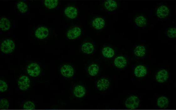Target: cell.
Wrapping results in <instances>:
<instances>
[{
	"mask_svg": "<svg viewBox=\"0 0 176 110\" xmlns=\"http://www.w3.org/2000/svg\"><path fill=\"white\" fill-rule=\"evenodd\" d=\"M15 47V45L14 41L10 39H7L1 43V50L5 54H9L13 51Z\"/></svg>",
	"mask_w": 176,
	"mask_h": 110,
	"instance_id": "obj_1",
	"label": "cell"
},
{
	"mask_svg": "<svg viewBox=\"0 0 176 110\" xmlns=\"http://www.w3.org/2000/svg\"><path fill=\"white\" fill-rule=\"evenodd\" d=\"M140 102L139 98L137 96H131L126 99L125 105L129 109H135L139 107Z\"/></svg>",
	"mask_w": 176,
	"mask_h": 110,
	"instance_id": "obj_2",
	"label": "cell"
},
{
	"mask_svg": "<svg viewBox=\"0 0 176 110\" xmlns=\"http://www.w3.org/2000/svg\"><path fill=\"white\" fill-rule=\"evenodd\" d=\"M28 73L30 76L36 77L40 74L41 69L40 66L37 63H33L30 64L27 67Z\"/></svg>",
	"mask_w": 176,
	"mask_h": 110,
	"instance_id": "obj_3",
	"label": "cell"
},
{
	"mask_svg": "<svg viewBox=\"0 0 176 110\" xmlns=\"http://www.w3.org/2000/svg\"><path fill=\"white\" fill-rule=\"evenodd\" d=\"M30 81L27 76L23 75L19 78L18 81V85L21 90L26 91L29 87Z\"/></svg>",
	"mask_w": 176,
	"mask_h": 110,
	"instance_id": "obj_4",
	"label": "cell"
},
{
	"mask_svg": "<svg viewBox=\"0 0 176 110\" xmlns=\"http://www.w3.org/2000/svg\"><path fill=\"white\" fill-rule=\"evenodd\" d=\"M61 73L62 76L69 78L74 75V70L72 66L69 65H65L61 68Z\"/></svg>",
	"mask_w": 176,
	"mask_h": 110,
	"instance_id": "obj_5",
	"label": "cell"
},
{
	"mask_svg": "<svg viewBox=\"0 0 176 110\" xmlns=\"http://www.w3.org/2000/svg\"><path fill=\"white\" fill-rule=\"evenodd\" d=\"M81 30L78 27H75L71 28L68 31L67 37L70 40H73L77 39L81 35Z\"/></svg>",
	"mask_w": 176,
	"mask_h": 110,
	"instance_id": "obj_6",
	"label": "cell"
},
{
	"mask_svg": "<svg viewBox=\"0 0 176 110\" xmlns=\"http://www.w3.org/2000/svg\"><path fill=\"white\" fill-rule=\"evenodd\" d=\"M49 34V30L47 28L44 27H39L36 30L35 35L38 39H43L46 38Z\"/></svg>",
	"mask_w": 176,
	"mask_h": 110,
	"instance_id": "obj_7",
	"label": "cell"
},
{
	"mask_svg": "<svg viewBox=\"0 0 176 110\" xmlns=\"http://www.w3.org/2000/svg\"><path fill=\"white\" fill-rule=\"evenodd\" d=\"M169 14V9L165 5H161L158 7L157 10V15L158 18H165Z\"/></svg>",
	"mask_w": 176,
	"mask_h": 110,
	"instance_id": "obj_8",
	"label": "cell"
},
{
	"mask_svg": "<svg viewBox=\"0 0 176 110\" xmlns=\"http://www.w3.org/2000/svg\"><path fill=\"white\" fill-rule=\"evenodd\" d=\"M168 71L165 69H162L160 70L157 73L156 79L157 81L163 83L165 82L168 79Z\"/></svg>",
	"mask_w": 176,
	"mask_h": 110,
	"instance_id": "obj_9",
	"label": "cell"
},
{
	"mask_svg": "<svg viewBox=\"0 0 176 110\" xmlns=\"http://www.w3.org/2000/svg\"><path fill=\"white\" fill-rule=\"evenodd\" d=\"M65 14L68 18L74 19L77 16V10L75 7H68L65 10Z\"/></svg>",
	"mask_w": 176,
	"mask_h": 110,
	"instance_id": "obj_10",
	"label": "cell"
},
{
	"mask_svg": "<svg viewBox=\"0 0 176 110\" xmlns=\"http://www.w3.org/2000/svg\"><path fill=\"white\" fill-rule=\"evenodd\" d=\"M110 85V82L108 80L102 78L99 80L97 82V88L100 91H104L107 89Z\"/></svg>",
	"mask_w": 176,
	"mask_h": 110,
	"instance_id": "obj_11",
	"label": "cell"
},
{
	"mask_svg": "<svg viewBox=\"0 0 176 110\" xmlns=\"http://www.w3.org/2000/svg\"><path fill=\"white\" fill-rule=\"evenodd\" d=\"M92 25L93 27L96 29H101L105 25V21L103 18L97 17L93 21Z\"/></svg>",
	"mask_w": 176,
	"mask_h": 110,
	"instance_id": "obj_12",
	"label": "cell"
},
{
	"mask_svg": "<svg viewBox=\"0 0 176 110\" xmlns=\"http://www.w3.org/2000/svg\"><path fill=\"white\" fill-rule=\"evenodd\" d=\"M134 73L135 76L137 77H143L147 74L146 68L143 65L136 66L135 68Z\"/></svg>",
	"mask_w": 176,
	"mask_h": 110,
	"instance_id": "obj_13",
	"label": "cell"
},
{
	"mask_svg": "<svg viewBox=\"0 0 176 110\" xmlns=\"http://www.w3.org/2000/svg\"><path fill=\"white\" fill-rule=\"evenodd\" d=\"M74 94L77 98H82L85 96L86 89L84 87L81 85H77L75 87L74 89Z\"/></svg>",
	"mask_w": 176,
	"mask_h": 110,
	"instance_id": "obj_14",
	"label": "cell"
},
{
	"mask_svg": "<svg viewBox=\"0 0 176 110\" xmlns=\"http://www.w3.org/2000/svg\"><path fill=\"white\" fill-rule=\"evenodd\" d=\"M127 61L124 57L122 56H118L114 61L115 65L119 69H122L126 66Z\"/></svg>",
	"mask_w": 176,
	"mask_h": 110,
	"instance_id": "obj_15",
	"label": "cell"
},
{
	"mask_svg": "<svg viewBox=\"0 0 176 110\" xmlns=\"http://www.w3.org/2000/svg\"><path fill=\"white\" fill-rule=\"evenodd\" d=\"M11 27V23L9 20L5 17H3L0 20V28L3 31H7Z\"/></svg>",
	"mask_w": 176,
	"mask_h": 110,
	"instance_id": "obj_16",
	"label": "cell"
},
{
	"mask_svg": "<svg viewBox=\"0 0 176 110\" xmlns=\"http://www.w3.org/2000/svg\"><path fill=\"white\" fill-rule=\"evenodd\" d=\"M157 105L160 108H165L168 106L169 101L168 98L165 96L160 97L157 101Z\"/></svg>",
	"mask_w": 176,
	"mask_h": 110,
	"instance_id": "obj_17",
	"label": "cell"
},
{
	"mask_svg": "<svg viewBox=\"0 0 176 110\" xmlns=\"http://www.w3.org/2000/svg\"><path fill=\"white\" fill-rule=\"evenodd\" d=\"M81 49L83 53L87 54H91L93 52L94 47L91 43L86 42L83 45Z\"/></svg>",
	"mask_w": 176,
	"mask_h": 110,
	"instance_id": "obj_18",
	"label": "cell"
},
{
	"mask_svg": "<svg viewBox=\"0 0 176 110\" xmlns=\"http://www.w3.org/2000/svg\"><path fill=\"white\" fill-rule=\"evenodd\" d=\"M104 7L108 11H112L117 8L118 5L116 1L109 0L106 1L104 3Z\"/></svg>",
	"mask_w": 176,
	"mask_h": 110,
	"instance_id": "obj_19",
	"label": "cell"
},
{
	"mask_svg": "<svg viewBox=\"0 0 176 110\" xmlns=\"http://www.w3.org/2000/svg\"><path fill=\"white\" fill-rule=\"evenodd\" d=\"M135 24L139 27H144L147 24V21L146 18L143 16H139L135 20Z\"/></svg>",
	"mask_w": 176,
	"mask_h": 110,
	"instance_id": "obj_20",
	"label": "cell"
},
{
	"mask_svg": "<svg viewBox=\"0 0 176 110\" xmlns=\"http://www.w3.org/2000/svg\"><path fill=\"white\" fill-rule=\"evenodd\" d=\"M103 55L106 58H110L114 55L115 52L113 49L109 47H105L102 50Z\"/></svg>",
	"mask_w": 176,
	"mask_h": 110,
	"instance_id": "obj_21",
	"label": "cell"
},
{
	"mask_svg": "<svg viewBox=\"0 0 176 110\" xmlns=\"http://www.w3.org/2000/svg\"><path fill=\"white\" fill-rule=\"evenodd\" d=\"M59 1L57 0H46L44 2V5L49 9H53L57 6Z\"/></svg>",
	"mask_w": 176,
	"mask_h": 110,
	"instance_id": "obj_22",
	"label": "cell"
},
{
	"mask_svg": "<svg viewBox=\"0 0 176 110\" xmlns=\"http://www.w3.org/2000/svg\"><path fill=\"white\" fill-rule=\"evenodd\" d=\"M88 73L92 76H96L99 73V67L97 65L93 64L88 68Z\"/></svg>",
	"mask_w": 176,
	"mask_h": 110,
	"instance_id": "obj_23",
	"label": "cell"
},
{
	"mask_svg": "<svg viewBox=\"0 0 176 110\" xmlns=\"http://www.w3.org/2000/svg\"><path fill=\"white\" fill-rule=\"evenodd\" d=\"M135 54L136 55L142 57L145 55L146 53V49L144 46L139 45L135 48L134 50Z\"/></svg>",
	"mask_w": 176,
	"mask_h": 110,
	"instance_id": "obj_24",
	"label": "cell"
},
{
	"mask_svg": "<svg viewBox=\"0 0 176 110\" xmlns=\"http://www.w3.org/2000/svg\"><path fill=\"white\" fill-rule=\"evenodd\" d=\"M17 7L19 11L22 13L27 12L28 9V7L27 4L23 1H19L17 4Z\"/></svg>",
	"mask_w": 176,
	"mask_h": 110,
	"instance_id": "obj_25",
	"label": "cell"
},
{
	"mask_svg": "<svg viewBox=\"0 0 176 110\" xmlns=\"http://www.w3.org/2000/svg\"><path fill=\"white\" fill-rule=\"evenodd\" d=\"M23 108L26 110H33L35 108V105L31 101H27L23 106Z\"/></svg>",
	"mask_w": 176,
	"mask_h": 110,
	"instance_id": "obj_26",
	"label": "cell"
},
{
	"mask_svg": "<svg viewBox=\"0 0 176 110\" xmlns=\"http://www.w3.org/2000/svg\"><path fill=\"white\" fill-rule=\"evenodd\" d=\"M167 36L171 38H174L176 37V29L174 27L168 29L167 32Z\"/></svg>",
	"mask_w": 176,
	"mask_h": 110,
	"instance_id": "obj_27",
	"label": "cell"
},
{
	"mask_svg": "<svg viewBox=\"0 0 176 110\" xmlns=\"http://www.w3.org/2000/svg\"><path fill=\"white\" fill-rule=\"evenodd\" d=\"M1 109H8L9 107V102L7 100L2 99L0 101Z\"/></svg>",
	"mask_w": 176,
	"mask_h": 110,
	"instance_id": "obj_28",
	"label": "cell"
},
{
	"mask_svg": "<svg viewBox=\"0 0 176 110\" xmlns=\"http://www.w3.org/2000/svg\"><path fill=\"white\" fill-rule=\"evenodd\" d=\"M8 89V85L6 82L3 81H0V91L4 92H6Z\"/></svg>",
	"mask_w": 176,
	"mask_h": 110,
	"instance_id": "obj_29",
	"label": "cell"
}]
</instances>
